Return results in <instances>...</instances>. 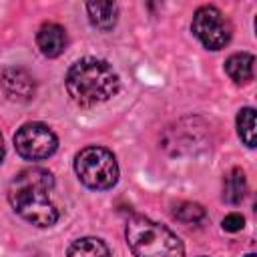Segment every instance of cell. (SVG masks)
Here are the masks:
<instances>
[{
	"mask_svg": "<svg viewBox=\"0 0 257 257\" xmlns=\"http://www.w3.org/2000/svg\"><path fill=\"white\" fill-rule=\"evenodd\" d=\"M243 225H245V219H243V215H239V213H229V215L223 219V229L229 231V233L241 231Z\"/></svg>",
	"mask_w": 257,
	"mask_h": 257,
	"instance_id": "9a60e30c",
	"label": "cell"
},
{
	"mask_svg": "<svg viewBox=\"0 0 257 257\" xmlns=\"http://www.w3.org/2000/svg\"><path fill=\"white\" fill-rule=\"evenodd\" d=\"M124 235L135 257H185L181 239L171 229L149 217H131Z\"/></svg>",
	"mask_w": 257,
	"mask_h": 257,
	"instance_id": "3957f363",
	"label": "cell"
},
{
	"mask_svg": "<svg viewBox=\"0 0 257 257\" xmlns=\"http://www.w3.org/2000/svg\"><path fill=\"white\" fill-rule=\"evenodd\" d=\"M245 193H247L245 173L241 169H233L231 173H227L223 181V201H227L229 205H239L245 199Z\"/></svg>",
	"mask_w": 257,
	"mask_h": 257,
	"instance_id": "8fae6325",
	"label": "cell"
},
{
	"mask_svg": "<svg viewBox=\"0 0 257 257\" xmlns=\"http://www.w3.org/2000/svg\"><path fill=\"white\" fill-rule=\"evenodd\" d=\"M68 257H110V251L102 239L82 237L70 243Z\"/></svg>",
	"mask_w": 257,
	"mask_h": 257,
	"instance_id": "7c38bea8",
	"label": "cell"
},
{
	"mask_svg": "<svg viewBox=\"0 0 257 257\" xmlns=\"http://www.w3.org/2000/svg\"><path fill=\"white\" fill-rule=\"evenodd\" d=\"M247 257H255V255H253V253H249V255H247Z\"/></svg>",
	"mask_w": 257,
	"mask_h": 257,
	"instance_id": "e0dca14e",
	"label": "cell"
},
{
	"mask_svg": "<svg viewBox=\"0 0 257 257\" xmlns=\"http://www.w3.org/2000/svg\"><path fill=\"white\" fill-rule=\"evenodd\" d=\"M90 22L100 30H110L118 18V6L114 2H88L86 4Z\"/></svg>",
	"mask_w": 257,
	"mask_h": 257,
	"instance_id": "30bf717a",
	"label": "cell"
},
{
	"mask_svg": "<svg viewBox=\"0 0 257 257\" xmlns=\"http://www.w3.org/2000/svg\"><path fill=\"white\" fill-rule=\"evenodd\" d=\"M237 131H239V137L241 141L253 149L255 147V110L253 108H243L239 110L237 114Z\"/></svg>",
	"mask_w": 257,
	"mask_h": 257,
	"instance_id": "4fadbf2b",
	"label": "cell"
},
{
	"mask_svg": "<svg viewBox=\"0 0 257 257\" xmlns=\"http://www.w3.org/2000/svg\"><path fill=\"white\" fill-rule=\"evenodd\" d=\"M36 44L44 56L56 58L58 54H62V50L66 46V32L62 26H58L54 22L42 24L36 34Z\"/></svg>",
	"mask_w": 257,
	"mask_h": 257,
	"instance_id": "ba28073f",
	"label": "cell"
},
{
	"mask_svg": "<svg viewBox=\"0 0 257 257\" xmlns=\"http://www.w3.org/2000/svg\"><path fill=\"white\" fill-rule=\"evenodd\" d=\"M4 159V139H2V133H0V163Z\"/></svg>",
	"mask_w": 257,
	"mask_h": 257,
	"instance_id": "2e32d148",
	"label": "cell"
},
{
	"mask_svg": "<svg viewBox=\"0 0 257 257\" xmlns=\"http://www.w3.org/2000/svg\"><path fill=\"white\" fill-rule=\"evenodd\" d=\"M0 86L6 92V96L10 100H16V102L30 100L34 96V90H36L34 78L26 70L16 68V66L4 68V72L0 74Z\"/></svg>",
	"mask_w": 257,
	"mask_h": 257,
	"instance_id": "52a82bcc",
	"label": "cell"
},
{
	"mask_svg": "<svg viewBox=\"0 0 257 257\" xmlns=\"http://www.w3.org/2000/svg\"><path fill=\"white\" fill-rule=\"evenodd\" d=\"M173 215H175L179 221H183V223H197V221H201V219L205 217V209H203L199 203L185 201V203H181V205L175 207Z\"/></svg>",
	"mask_w": 257,
	"mask_h": 257,
	"instance_id": "5bb4252c",
	"label": "cell"
},
{
	"mask_svg": "<svg viewBox=\"0 0 257 257\" xmlns=\"http://www.w3.org/2000/svg\"><path fill=\"white\" fill-rule=\"evenodd\" d=\"M14 147H16V153L22 159H26V161H42V159H48L56 151L58 139L46 124H42V122H26L16 131Z\"/></svg>",
	"mask_w": 257,
	"mask_h": 257,
	"instance_id": "8992f818",
	"label": "cell"
},
{
	"mask_svg": "<svg viewBox=\"0 0 257 257\" xmlns=\"http://www.w3.org/2000/svg\"><path fill=\"white\" fill-rule=\"evenodd\" d=\"M54 179L46 169H24L12 179L8 187V201L30 225L50 227L58 221V209L50 199Z\"/></svg>",
	"mask_w": 257,
	"mask_h": 257,
	"instance_id": "6da1fadb",
	"label": "cell"
},
{
	"mask_svg": "<svg viewBox=\"0 0 257 257\" xmlns=\"http://www.w3.org/2000/svg\"><path fill=\"white\" fill-rule=\"evenodd\" d=\"M74 171L88 189L104 191L116 185L118 165L114 155L104 147H86L74 159Z\"/></svg>",
	"mask_w": 257,
	"mask_h": 257,
	"instance_id": "277c9868",
	"label": "cell"
},
{
	"mask_svg": "<svg viewBox=\"0 0 257 257\" xmlns=\"http://www.w3.org/2000/svg\"><path fill=\"white\" fill-rule=\"evenodd\" d=\"M191 30L199 38V42L209 50L225 48L231 40V34H233L231 22L215 6H201L193 14Z\"/></svg>",
	"mask_w": 257,
	"mask_h": 257,
	"instance_id": "5b68a950",
	"label": "cell"
},
{
	"mask_svg": "<svg viewBox=\"0 0 257 257\" xmlns=\"http://www.w3.org/2000/svg\"><path fill=\"white\" fill-rule=\"evenodd\" d=\"M253 64H255L253 54H249V52H237V54H233V56L227 58L225 72L229 74L231 80H235L237 84H243V82H249L253 78Z\"/></svg>",
	"mask_w": 257,
	"mask_h": 257,
	"instance_id": "9c48e42d",
	"label": "cell"
},
{
	"mask_svg": "<svg viewBox=\"0 0 257 257\" xmlns=\"http://www.w3.org/2000/svg\"><path fill=\"white\" fill-rule=\"evenodd\" d=\"M120 80L114 68L100 58H82L66 72V90L80 106H92L118 92Z\"/></svg>",
	"mask_w": 257,
	"mask_h": 257,
	"instance_id": "7a4b0ae2",
	"label": "cell"
}]
</instances>
